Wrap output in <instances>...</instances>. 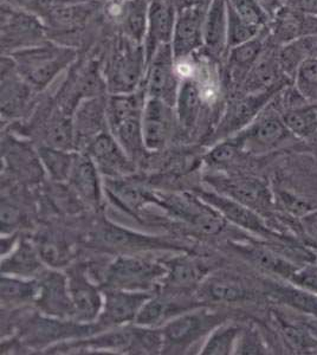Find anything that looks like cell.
Wrapping results in <instances>:
<instances>
[{"instance_id": "obj_18", "label": "cell", "mask_w": 317, "mask_h": 355, "mask_svg": "<svg viewBox=\"0 0 317 355\" xmlns=\"http://www.w3.org/2000/svg\"><path fill=\"white\" fill-rule=\"evenodd\" d=\"M269 28H264L256 38L243 44L230 49L226 56V67L230 80L241 88L243 82L256 64L262 53L264 51L265 45L268 43Z\"/></svg>"}, {"instance_id": "obj_6", "label": "cell", "mask_w": 317, "mask_h": 355, "mask_svg": "<svg viewBox=\"0 0 317 355\" xmlns=\"http://www.w3.org/2000/svg\"><path fill=\"white\" fill-rule=\"evenodd\" d=\"M209 1L178 10L172 45L175 61H181L204 49V23Z\"/></svg>"}, {"instance_id": "obj_29", "label": "cell", "mask_w": 317, "mask_h": 355, "mask_svg": "<svg viewBox=\"0 0 317 355\" xmlns=\"http://www.w3.org/2000/svg\"><path fill=\"white\" fill-rule=\"evenodd\" d=\"M70 182L77 192L90 204H98L101 199L98 173L92 157L80 155L74 162L73 171L70 173Z\"/></svg>"}, {"instance_id": "obj_8", "label": "cell", "mask_w": 317, "mask_h": 355, "mask_svg": "<svg viewBox=\"0 0 317 355\" xmlns=\"http://www.w3.org/2000/svg\"><path fill=\"white\" fill-rule=\"evenodd\" d=\"M280 46L273 44L268 37V43L265 45L264 51L258 58L256 64L250 70L245 81L241 85V93L256 94L280 90L293 85L288 77L285 76L282 70L280 58H278Z\"/></svg>"}, {"instance_id": "obj_19", "label": "cell", "mask_w": 317, "mask_h": 355, "mask_svg": "<svg viewBox=\"0 0 317 355\" xmlns=\"http://www.w3.org/2000/svg\"><path fill=\"white\" fill-rule=\"evenodd\" d=\"M67 281L73 302L74 315H76L80 321L85 322L96 319L102 307L97 288L89 282L85 274L80 270L71 271Z\"/></svg>"}, {"instance_id": "obj_28", "label": "cell", "mask_w": 317, "mask_h": 355, "mask_svg": "<svg viewBox=\"0 0 317 355\" xmlns=\"http://www.w3.org/2000/svg\"><path fill=\"white\" fill-rule=\"evenodd\" d=\"M201 102L203 92L198 82L193 77L180 80L175 107L178 121L181 127L189 130L196 125L200 114Z\"/></svg>"}, {"instance_id": "obj_26", "label": "cell", "mask_w": 317, "mask_h": 355, "mask_svg": "<svg viewBox=\"0 0 317 355\" xmlns=\"http://www.w3.org/2000/svg\"><path fill=\"white\" fill-rule=\"evenodd\" d=\"M40 302L49 314L65 316L74 314L73 302L69 294L68 281L60 274H49L40 283Z\"/></svg>"}, {"instance_id": "obj_44", "label": "cell", "mask_w": 317, "mask_h": 355, "mask_svg": "<svg viewBox=\"0 0 317 355\" xmlns=\"http://www.w3.org/2000/svg\"><path fill=\"white\" fill-rule=\"evenodd\" d=\"M206 295L209 299L218 302H237L246 297V291L233 283L213 282L206 289Z\"/></svg>"}, {"instance_id": "obj_9", "label": "cell", "mask_w": 317, "mask_h": 355, "mask_svg": "<svg viewBox=\"0 0 317 355\" xmlns=\"http://www.w3.org/2000/svg\"><path fill=\"white\" fill-rule=\"evenodd\" d=\"M177 15L178 10L172 0H151L148 24L144 41L147 67L157 49L162 45L171 44Z\"/></svg>"}, {"instance_id": "obj_45", "label": "cell", "mask_w": 317, "mask_h": 355, "mask_svg": "<svg viewBox=\"0 0 317 355\" xmlns=\"http://www.w3.org/2000/svg\"><path fill=\"white\" fill-rule=\"evenodd\" d=\"M282 331L286 341L296 349H310L317 346V340L314 339L309 331L303 328L282 322Z\"/></svg>"}, {"instance_id": "obj_24", "label": "cell", "mask_w": 317, "mask_h": 355, "mask_svg": "<svg viewBox=\"0 0 317 355\" xmlns=\"http://www.w3.org/2000/svg\"><path fill=\"white\" fill-rule=\"evenodd\" d=\"M98 239L108 248L122 251L157 250V249H174L169 243L152 239L148 236L134 234L132 231L122 229L120 226H103L98 231Z\"/></svg>"}, {"instance_id": "obj_48", "label": "cell", "mask_w": 317, "mask_h": 355, "mask_svg": "<svg viewBox=\"0 0 317 355\" xmlns=\"http://www.w3.org/2000/svg\"><path fill=\"white\" fill-rule=\"evenodd\" d=\"M83 1H89V0H33L25 8V10L33 12V15H36L42 19L57 8H65L68 5L77 4V3H83Z\"/></svg>"}, {"instance_id": "obj_3", "label": "cell", "mask_w": 317, "mask_h": 355, "mask_svg": "<svg viewBox=\"0 0 317 355\" xmlns=\"http://www.w3.org/2000/svg\"><path fill=\"white\" fill-rule=\"evenodd\" d=\"M146 92L110 95L107 100V120L114 137L127 152H139L144 144L142 113Z\"/></svg>"}, {"instance_id": "obj_50", "label": "cell", "mask_w": 317, "mask_h": 355, "mask_svg": "<svg viewBox=\"0 0 317 355\" xmlns=\"http://www.w3.org/2000/svg\"><path fill=\"white\" fill-rule=\"evenodd\" d=\"M300 223L308 239H311L317 245V209L303 214L300 217Z\"/></svg>"}, {"instance_id": "obj_17", "label": "cell", "mask_w": 317, "mask_h": 355, "mask_svg": "<svg viewBox=\"0 0 317 355\" xmlns=\"http://www.w3.org/2000/svg\"><path fill=\"white\" fill-rule=\"evenodd\" d=\"M149 4L151 0H123L109 8L110 16L120 28L121 35L144 44L148 24Z\"/></svg>"}, {"instance_id": "obj_23", "label": "cell", "mask_w": 317, "mask_h": 355, "mask_svg": "<svg viewBox=\"0 0 317 355\" xmlns=\"http://www.w3.org/2000/svg\"><path fill=\"white\" fill-rule=\"evenodd\" d=\"M97 4L94 0L68 5L60 8L49 13L48 16L42 18L46 26V33L53 31L55 35L60 33H69L76 31L78 28H85L89 19L93 18L96 12Z\"/></svg>"}, {"instance_id": "obj_40", "label": "cell", "mask_w": 317, "mask_h": 355, "mask_svg": "<svg viewBox=\"0 0 317 355\" xmlns=\"http://www.w3.org/2000/svg\"><path fill=\"white\" fill-rule=\"evenodd\" d=\"M237 336L238 329L234 327L221 328L219 331H213L201 353L204 355L230 354Z\"/></svg>"}, {"instance_id": "obj_21", "label": "cell", "mask_w": 317, "mask_h": 355, "mask_svg": "<svg viewBox=\"0 0 317 355\" xmlns=\"http://www.w3.org/2000/svg\"><path fill=\"white\" fill-rule=\"evenodd\" d=\"M117 142L105 130L94 137L89 145L90 157L96 162L98 168L109 175H119L129 171L128 160Z\"/></svg>"}, {"instance_id": "obj_30", "label": "cell", "mask_w": 317, "mask_h": 355, "mask_svg": "<svg viewBox=\"0 0 317 355\" xmlns=\"http://www.w3.org/2000/svg\"><path fill=\"white\" fill-rule=\"evenodd\" d=\"M239 246L241 254H245L255 266L270 274L277 275L286 282L291 279L293 272L298 270V264L290 262L289 259H284L283 256H280L269 249L251 245L249 248Z\"/></svg>"}, {"instance_id": "obj_34", "label": "cell", "mask_w": 317, "mask_h": 355, "mask_svg": "<svg viewBox=\"0 0 317 355\" xmlns=\"http://www.w3.org/2000/svg\"><path fill=\"white\" fill-rule=\"evenodd\" d=\"M273 294L277 296V300L281 302L285 303L295 311L317 318V295L303 291L290 282L284 286H277L275 288Z\"/></svg>"}, {"instance_id": "obj_5", "label": "cell", "mask_w": 317, "mask_h": 355, "mask_svg": "<svg viewBox=\"0 0 317 355\" xmlns=\"http://www.w3.org/2000/svg\"><path fill=\"white\" fill-rule=\"evenodd\" d=\"M167 274L165 266L140 257H120L105 271V283L110 289L145 291Z\"/></svg>"}, {"instance_id": "obj_37", "label": "cell", "mask_w": 317, "mask_h": 355, "mask_svg": "<svg viewBox=\"0 0 317 355\" xmlns=\"http://www.w3.org/2000/svg\"><path fill=\"white\" fill-rule=\"evenodd\" d=\"M293 85L307 101L317 105V58L307 60L300 65Z\"/></svg>"}, {"instance_id": "obj_1", "label": "cell", "mask_w": 317, "mask_h": 355, "mask_svg": "<svg viewBox=\"0 0 317 355\" xmlns=\"http://www.w3.org/2000/svg\"><path fill=\"white\" fill-rule=\"evenodd\" d=\"M16 62L20 76L35 90H43L65 69L77 61L78 53L73 46L49 40L43 44L8 55Z\"/></svg>"}, {"instance_id": "obj_33", "label": "cell", "mask_w": 317, "mask_h": 355, "mask_svg": "<svg viewBox=\"0 0 317 355\" xmlns=\"http://www.w3.org/2000/svg\"><path fill=\"white\" fill-rule=\"evenodd\" d=\"M28 243H22L18 250L1 263V271L4 275L12 274L17 276H30L40 270V256Z\"/></svg>"}, {"instance_id": "obj_4", "label": "cell", "mask_w": 317, "mask_h": 355, "mask_svg": "<svg viewBox=\"0 0 317 355\" xmlns=\"http://www.w3.org/2000/svg\"><path fill=\"white\" fill-rule=\"evenodd\" d=\"M48 41L46 26L40 17L1 3V56Z\"/></svg>"}, {"instance_id": "obj_53", "label": "cell", "mask_w": 317, "mask_h": 355, "mask_svg": "<svg viewBox=\"0 0 317 355\" xmlns=\"http://www.w3.org/2000/svg\"><path fill=\"white\" fill-rule=\"evenodd\" d=\"M33 0H1L4 4L11 5L13 8H25Z\"/></svg>"}, {"instance_id": "obj_38", "label": "cell", "mask_w": 317, "mask_h": 355, "mask_svg": "<svg viewBox=\"0 0 317 355\" xmlns=\"http://www.w3.org/2000/svg\"><path fill=\"white\" fill-rule=\"evenodd\" d=\"M40 294V284L35 281L8 277H1V300L4 301H28Z\"/></svg>"}, {"instance_id": "obj_2", "label": "cell", "mask_w": 317, "mask_h": 355, "mask_svg": "<svg viewBox=\"0 0 317 355\" xmlns=\"http://www.w3.org/2000/svg\"><path fill=\"white\" fill-rule=\"evenodd\" d=\"M147 61L144 44L123 35L117 37L105 56L102 73L110 95L135 93L144 82Z\"/></svg>"}, {"instance_id": "obj_25", "label": "cell", "mask_w": 317, "mask_h": 355, "mask_svg": "<svg viewBox=\"0 0 317 355\" xmlns=\"http://www.w3.org/2000/svg\"><path fill=\"white\" fill-rule=\"evenodd\" d=\"M221 187L225 194L231 198L236 199L237 202L249 206L250 209H261L265 210L271 204L268 187L258 179L251 178H238V179H229L221 180Z\"/></svg>"}, {"instance_id": "obj_20", "label": "cell", "mask_w": 317, "mask_h": 355, "mask_svg": "<svg viewBox=\"0 0 317 355\" xmlns=\"http://www.w3.org/2000/svg\"><path fill=\"white\" fill-rule=\"evenodd\" d=\"M165 205L169 210L181 218L189 220L193 226L205 234H217L223 227V216L218 211L216 212L209 207H204L196 199L172 197L166 199Z\"/></svg>"}, {"instance_id": "obj_54", "label": "cell", "mask_w": 317, "mask_h": 355, "mask_svg": "<svg viewBox=\"0 0 317 355\" xmlns=\"http://www.w3.org/2000/svg\"><path fill=\"white\" fill-rule=\"evenodd\" d=\"M316 246V249H315V256H316V262H317V245H315Z\"/></svg>"}, {"instance_id": "obj_47", "label": "cell", "mask_w": 317, "mask_h": 355, "mask_svg": "<svg viewBox=\"0 0 317 355\" xmlns=\"http://www.w3.org/2000/svg\"><path fill=\"white\" fill-rule=\"evenodd\" d=\"M40 259L50 264V266H63L68 261V252L65 251V246L60 245L56 242H43L40 245Z\"/></svg>"}, {"instance_id": "obj_7", "label": "cell", "mask_w": 317, "mask_h": 355, "mask_svg": "<svg viewBox=\"0 0 317 355\" xmlns=\"http://www.w3.org/2000/svg\"><path fill=\"white\" fill-rule=\"evenodd\" d=\"M179 85L180 77L178 73L177 62L174 58L172 45H162L157 49L147 67L145 77L146 96L159 98L174 107Z\"/></svg>"}, {"instance_id": "obj_16", "label": "cell", "mask_w": 317, "mask_h": 355, "mask_svg": "<svg viewBox=\"0 0 317 355\" xmlns=\"http://www.w3.org/2000/svg\"><path fill=\"white\" fill-rule=\"evenodd\" d=\"M204 51L214 61L228 56V0H211L204 23Z\"/></svg>"}, {"instance_id": "obj_49", "label": "cell", "mask_w": 317, "mask_h": 355, "mask_svg": "<svg viewBox=\"0 0 317 355\" xmlns=\"http://www.w3.org/2000/svg\"><path fill=\"white\" fill-rule=\"evenodd\" d=\"M19 210L8 202H1V230L4 232L15 227L19 222Z\"/></svg>"}, {"instance_id": "obj_41", "label": "cell", "mask_w": 317, "mask_h": 355, "mask_svg": "<svg viewBox=\"0 0 317 355\" xmlns=\"http://www.w3.org/2000/svg\"><path fill=\"white\" fill-rule=\"evenodd\" d=\"M74 123L68 116H60L53 120L49 128V141L51 147L58 150H68L73 145Z\"/></svg>"}, {"instance_id": "obj_15", "label": "cell", "mask_w": 317, "mask_h": 355, "mask_svg": "<svg viewBox=\"0 0 317 355\" xmlns=\"http://www.w3.org/2000/svg\"><path fill=\"white\" fill-rule=\"evenodd\" d=\"M281 90L282 89L264 93L243 94L241 96L237 97L231 103L229 112L225 115L221 130L230 133L251 125L256 120V117L271 103L273 98L281 93Z\"/></svg>"}, {"instance_id": "obj_52", "label": "cell", "mask_w": 317, "mask_h": 355, "mask_svg": "<svg viewBox=\"0 0 317 355\" xmlns=\"http://www.w3.org/2000/svg\"><path fill=\"white\" fill-rule=\"evenodd\" d=\"M262 6L265 8V11L269 13L270 17L273 18V15L277 12L278 10L284 6L285 0H258Z\"/></svg>"}, {"instance_id": "obj_39", "label": "cell", "mask_w": 317, "mask_h": 355, "mask_svg": "<svg viewBox=\"0 0 317 355\" xmlns=\"http://www.w3.org/2000/svg\"><path fill=\"white\" fill-rule=\"evenodd\" d=\"M243 21L258 28H269L271 17L258 0H228Z\"/></svg>"}, {"instance_id": "obj_13", "label": "cell", "mask_w": 317, "mask_h": 355, "mask_svg": "<svg viewBox=\"0 0 317 355\" xmlns=\"http://www.w3.org/2000/svg\"><path fill=\"white\" fill-rule=\"evenodd\" d=\"M200 197L201 200H204L211 207H214L223 217L229 219L233 224L253 234L263 236L265 239L276 237V234L270 230L264 220L252 209H250L249 206L244 205L231 197L229 198L212 192H200Z\"/></svg>"}, {"instance_id": "obj_27", "label": "cell", "mask_w": 317, "mask_h": 355, "mask_svg": "<svg viewBox=\"0 0 317 355\" xmlns=\"http://www.w3.org/2000/svg\"><path fill=\"white\" fill-rule=\"evenodd\" d=\"M278 58L285 76L293 83L300 65L307 60L317 58V33L282 45L278 50Z\"/></svg>"}, {"instance_id": "obj_11", "label": "cell", "mask_w": 317, "mask_h": 355, "mask_svg": "<svg viewBox=\"0 0 317 355\" xmlns=\"http://www.w3.org/2000/svg\"><path fill=\"white\" fill-rule=\"evenodd\" d=\"M315 33H317V17L301 12L288 5L282 6L270 21L269 40L277 46Z\"/></svg>"}, {"instance_id": "obj_31", "label": "cell", "mask_w": 317, "mask_h": 355, "mask_svg": "<svg viewBox=\"0 0 317 355\" xmlns=\"http://www.w3.org/2000/svg\"><path fill=\"white\" fill-rule=\"evenodd\" d=\"M107 120V105L102 101L101 97H90L83 100L77 105L76 122L74 123V128L77 130V134L88 135L97 134L105 130Z\"/></svg>"}, {"instance_id": "obj_32", "label": "cell", "mask_w": 317, "mask_h": 355, "mask_svg": "<svg viewBox=\"0 0 317 355\" xmlns=\"http://www.w3.org/2000/svg\"><path fill=\"white\" fill-rule=\"evenodd\" d=\"M209 319L205 315L185 314L173 320L165 327L164 335L169 343L175 345L191 343L193 340L200 336L203 331H205L209 326Z\"/></svg>"}, {"instance_id": "obj_36", "label": "cell", "mask_w": 317, "mask_h": 355, "mask_svg": "<svg viewBox=\"0 0 317 355\" xmlns=\"http://www.w3.org/2000/svg\"><path fill=\"white\" fill-rule=\"evenodd\" d=\"M263 30L243 21L236 11L231 8V5L228 3V50L251 41L253 38H256Z\"/></svg>"}, {"instance_id": "obj_10", "label": "cell", "mask_w": 317, "mask_h": 355, "mask_svg": "<svg viewBox=\"0 0 317 355\" xmlns=\"http://www.w3.org/2000/svg\"><path fill=\"white\" fill-rule=\"evenodd\" d=\"M282 119L281 112L268 107L262 112L248 130L238 135L241 146H252L259 150H269L291 137Z\"/></svg>"}, {"instance_id": "obj_35", "label": "cell", "mask_w": 317, "mask_h": 355, "mask_svg": "<svg viewBox=\"0 0 317 355\" xmlns=\"http://www.w3.org/2000/svg\"><path fill=\"white\" fill-rule=\"evenodd\" d=\"M40 155L53 179L63 182L70 178L76 159L74 155L67 153V150L53 147H42Z\"/></svg>"}, {"instance_id": "obj_42", "label": "cell", "mask_w": 317, "mask_h": 355, "mask_svg": "<svg viewBox=\"0 0 317 355\" xmlns=\"http://www.w3.org/2000/svg\"><path fill=\"white\" fill-rule=\"evenodd\" d=\"M167 276L171 286L178 288H189L198 281V271L192 263L187 261H175L169 266Z\"/></svg>"}, {"instance_id": "obj_51", "label": "cell", "mask_w": 317, "mask_h": 355, "mask_svg": "<svg viewBox=\"0 0 317 355\" xmlns=\"http://www.w3.org/2000/svg\"><path fill=\"white\" fill-rule=\"evenodd\" d=\"M285 5L307 15L317 17V0H285Z\"/></svg>"}, {"instance_id": "obj_14", "label": "cell", "mask_w": 317, "mask_h": 355, "mask_svg": "<svg viewBox=\"0 0 317 355\" xmlns=\"http://www.w3.org/2000/svg\"><path fill=\"white\" fill-rule=\"evenodd\" d=\"M35 89L20 76L16 62L8 55L1 56V114L19 115Z\"/></svg>"}, {"instance_id": "obj_22", "label": "cell", "mask_w": 317, "mask_h": 355, "mask_svg": "<svg viewBox=\"0 0 317 355\" xmlns=\"http://www.w3.org/2000/svg\"><path fill=\"white\" fill-rule=\"evenodd\" d=\"M151 296L145 293L112 289L105 293V311L102 318L105 322L112 324L129 322L135 320L140 308Z\"/></svg>"}, {"instance_id": "obj_46", "label": "cell", "mask_w": 317, "mask_h": 355, "mask_svg": "<svg viewBox=\"0 0 317 355\" xmlns=\"http://www.w3.org/2000/svg\"><path fill=\"white\" fill-rule=\"evenodd\" d=\"M303 291L317 295V264H305L298 266L291 279L288 281Z\"/></svg>"}, {"instance_id": "obj_43", "label": "cell", "mask_w": 317, "mask_h": 355, "mask_svg": "<svg viewBox=\"0 0 317 355\" xmlns=\"http://www.w3.org/2000/svg\"><path fill=\"white\" fill-rule=\"evenodd\" d=\"M169 313V303L161 300L149 299L140 308L134 321L140 326H154L165 320Z\"/></svg>"}, {"instance_id": "obj_12", "label": "cell", "mask_w": 317, "mask_h": 355, "mask_svg": "<svg viewBox=\"0 0 317 355\" xmlns=\"http://www.w3.org/2000/svg\"><path fill=\"white\" fill-rule=\"evenodd\" d=\"M173 123V105L159 98H146L142 113V135L147 150H160L166 145L172 133Z\"/></svg>"}]
</instances>
